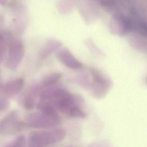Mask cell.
Listing matches in <instances>:
<instances>
[{
  "label": "cell",
  "mask_w": 147,
  "mask_h": 147,
  "mask_svg": "<svg viewBox=\"0 0 147 147\" xmlns=\"http://www.w3.org/2000/svg\"><path fill=\"white\" fill-rule=\"evenodd\" d=\"M62 45V43L55 39L49 40L45 44L40 53V57L41 59H45L55 51H57Z\"/></svg>",
  "instance_id": "ba28073f"
},
{
  "label": "cell",
  "mask_w": 147,
  "mask_h": 147,
  "mask_svg": "<svg viewBox=\"0 0 147 147\" xmlns=\"http://www.w3.org/2000/svg\"><path fill=\"white\" fill-rule=\"evenodd\" d=\"M25 126L35 129H52L59 123L41 111L28 114L25 118Z\"/></svg>",
  "instance_id": "277c9868"
},
{
  "label": "cell",
  "mask_w": 147,
  "mask_h": 147,
  "mask_svg": "<svg viewBox=\"0 0 147 147\" xmlns=\"http://www.w3.org/2000/svg\"><path fill=\"white\" fill-rule=\"evenodd\" d=\"M25 49L21 39L13 38L8 45V51L5 61V67L14 70L21 63L25 55Z\"/></svg>",
  "instance_id": "7a4b0ae2"
},
{
  "label": "cell",
  "mask_w": 147,
  "mask_h": 147,
  "mask_svg": "<svg viewBox=\"0 0 147 147\" xmlns=\"http://www.w3.org/2000/svg\"><path fill=\"white\" fill-rule=\"evenodd\" d=\"M26 137L24 134H20L17 137H16L11 143L7 145L9 146H25L26 145Z\"/></svg>",
  "instance_id": "7c38bea8"
},
{
  "label": "cell",
  "mask_w": 147,
  "mask_h": 147,
  "mask_svg": "<svg viewBox=\"0 0 147 147\" xmlns=\"http://www.w3.org/2000/svg\"><path fill=\"white\" fill-rule=\"evenodd\" d=\"M42 90L39 84L29 87L20 96V104L26 110L33 109L35 105L36 98L40 96Z\"/></svg>",
  "instance_id": "8992f818"
},
{
  "label": "cell",
  "mask_w": 147,
  "mask_h": 147,
  "mask_svg": "<svg viewBox=\"0 0 147 147\" xmlns=\"http://www.w3.org/2000/svg\"><path fill=\"white\" fill-rule=\"evenodd\" d=\"M10 105V103L7 98L0 97V112L7 110Z\"/></svg>",
  "instance_id": "4fadbf2b"
},
{
  "label": "cell",
  "mask_w": 147,
  "mask_h": 147,
  "mask_svg": "<svg viewBox=\"0 0 147 147\" xmlns=\"http://www.w3.org/2000/svg\"><path fill=\"white\" fill-rule=\"evenodd\" d=\"M65 135V131L62 129L33 131L28 135V145L38 147L51 145L63 140Z\"/></svg>",
  "instance_id": "6da1fadb"
},
{
  "label": "cell",
  "mask_w": 147,
  "mask_h": 147,
  "mask_svg": "<svg viewBox=\"0 0 147 147\" xmlns=\"http://www.w3.org/2000/svg\"><path fill=\"white\" fill-rule=\"evenodd\" d=\"M13 38L14 36L9 31L0 32V64L5 58L8 45Z\"/></svg>",
  "instance_id": "9c48e42d"
},
{
  "label": "cell",
  "mask_w": 147,
  "mask_h": 147,
  "mask_svg": "<svg viewBox=\"0 0 147 147\" xmlns=\"http://www.w3.org/2000/svg\"><path fill=\"white\" fill-rule=\"evenodd\" d=\"M56 56L61 63L70 69H78L83 67L82 63L74 56L67 48L59 49Z\"/></svg>",
  "instance_id": "52a82bcc"
},
{
  "label": "cell",
  "mask_w": 147,
  "mask_h": 147,
  "mask_svg": "<svg viewBox=\"0 0 147 147\" xmlns=\"http://www.w3.org/2000/svg\"><path fill=\"white\" fill-rule=\"evenodd\" d=\"M25 122L19 118L17 110L9 112L0 120V134L11 135L16 134L24 128Z\"/></svg>",
  "instance_id": "3957f363"
},
{
  "label": "cell",
  "mask_w": 147,
  "mask_h": 147,
  "mask_svg": "<svg viewBox=\"0 0 147 147\" xmlns=\"http://www.w3.org/2000/svg\"><path fill=\"white\" fill-rule=\"evenodd\" d=\"M63 77V75L60 72H52L46 75L40 82L39 85L42 88H45L53 86L57 83Z\"/></svg>",
  "instance_id": "30bf717a"
},
{
  "label": "cell",
  "mask_w": 147,
  "mask_h": 147,
  "mask_svg": "<svg viewBox=\"0 0 147 147\" xmlns=\"http://www.w3.org/2000/svg\"><path fill=\"white\" fill-rule=\"evenodd\" d=\"M3 18L1 16H0V30H1V29L2 27V26H3Z\"/></svg>",
  "instance_id": "5bb4252c"
},
{
  "label": "cell",
  "mask_w": 147,
  "mask_h": 147,
  "mask_svg": "<svg viewBox=\"0 0 147 147\" xmlns=\"http://www.w3.org/2000/svg\"><path fill=\"white\" fill-rule=\"evenodd\" d=\"M25 81L22 78H17L0 83V95L7 98H11L20 92L24 87Z\"/></svg>",
  "instance_id": "5b68a950"
},
{
  "label": "cell",
  "mask_w": 147,
  "mask_h": 147,
  "mask_svg": "<svg viewBox=\"0 0 147 147\" xmlns=\"http://www.w3.org/2000/svg\"><path fill=\"white\" fill-rule=\"evenodd\" d=\"M67 115L72 118H82L86 117V114L80 109V106H75L70 109Z\"/></svg>",
  "instance_id": "8fae6325"
},
{
  "label": "cell",
  "mask_w": 147,
  "mask_h": 147,
  "mask_svg": "<svg viewBox=\"0 0 147 147\" xmlns=\"http://www.w3.org/2000/svg\"><path fill=\"white\" fill-rule=\"evenodd\" d=\"M6 2H7V0H0V5H4L6 4Z\"/></svg>",
  "instance_id": "9a60e30c"
}]
</instances>
